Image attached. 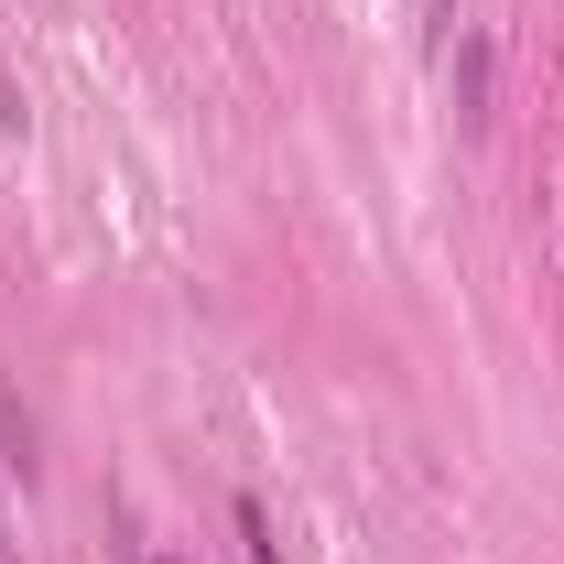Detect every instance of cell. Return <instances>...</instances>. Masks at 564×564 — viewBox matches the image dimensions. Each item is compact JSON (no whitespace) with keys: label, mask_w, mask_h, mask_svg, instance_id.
Masks as SVG:
<instances>
[{"label":"cell","mask_w":564,"mask_h":564,"mask_svg":"<svg viewBox=\"0 0 564 564\" xmlns=\"http://www.w3.org/2000/svg\"><path fill=\"white\" fill-rule=\"evenodd\" d=\"M239 543H250V564H282V543H272V510H261V499H239Z\"/></svg>","instance_id":"2"},{"label":"cell","mask_w":564,"mask_h":564,"mask_svg":"<svg viewBox=\"0 0 564 564\" xmlns=\"http://www.w3.org/2000/svg\"><path fill=\"white\" fill-rule=\"evenodd\" d=\"M33 109H22V87H11V66H0V131H22Z\"/></svg>","instance_id":"3"},{"label":"cell","mask_w":564,"mask_h":564,"mask_svg":"<svg viewBox=\"0 0 564 564\" xmlns=\"http://www.w3.org/2000/svg\"><path fill=\"white\" fill-rule=\"evenodd\" d=\"M456 120H489V44H456Z\"/></svg>","instance_id":"1"}]
</instances>
